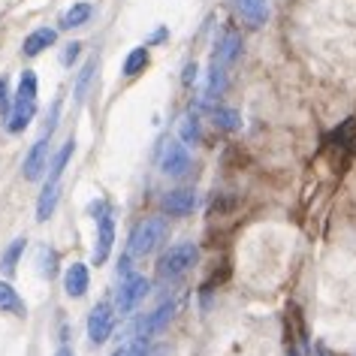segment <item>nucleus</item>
<instances>
[{"mask_svg": "<svg viewBox=\"0 0 356 356\" xmlns=\"http://www.w3.org/2000/svg\"><path fill=\"white\" fill-rule=\"evenodd\" d=\"M46 163H49V133H42V139L31 148L28 160H24V169H22L24 178H28V181H40V175H42V169H46Z\"/></svg>", "mask_w": 356, "mask_h": 356, "instance_id": "10", "label": "nucleus"}, {"mask_svg": "<svg viewBox=\"0 0 356 356\" xmlns=\"http://www.w3.org/2000/svg\"><path fill=\"white\" fill-rule=\"evenodd\" d=\"M163 211L166 215H172V218H184V215H191L193 209H197V193H193L191 188H172L163 197Z\"/></svg>", "mask_w": 356, "mask_h": 356, "instance_id": "7", "label": "nucleus"}, {"mask_svg": "<svg viewBox=\"0 0 356 356\" xmlns=\"http://www.w3.org/2000/svg\"><path fill=\"white\" fill-rule=\"evenodd\" d=\"M22 251H24V238H15V242L6 248L3 260H0V272H3V275H15V266H19V260H22Z\"/></svg>", "mask_w": 356, "mask_h": 356, "instance_id": "20", "label": "nucleus"}, {"mask_svg": "<svg viewBox=\"0 0 356 356\" xmlns=\"http://www.w3.org/2000/svg\"><path fill=\"white\" fill-rule=\"evenodd\" d=\"M42 260H46V278H51V263H55V254L49 248H42Z\"/></svg>", "mask_w": 356, "mask_h": 356, "instance_id": "29", "label": "nucleus"}, {"mask_svg": "<svg viewBox=\"0 0 356 356\" xmlns=\"http://www.w3.org/2000/svg\"><path fill=\"white\" fill-rule=\"evenodd\" d=\"M6 85H10V82H6V79H0V112L13 109V106H10V100H6Z\"/></svg>", "mask_w": 356, "mask_h": 356, "instance_id": "28", "label": "nucleus"}, {"mask_svg": "<svg viewBox=\"0 0 356 356\" xmlns=\"http://www.w3.org/2000/svg\"><path fill=\"white\" fill-rule=\"evenodd\" d=\"M51 42H55V31L51 28H40V31H33L28 40H24V55L28 58H37L40 51H46Z\"/></svg>", "mask_w": 356, "mask_h": 356, "instance_id": "16", "label": "nucleus"}, {"mask_svg": "<svg viewBox=\"0 0 356 356\" xmlns=\"http://www.w3.org/2000/svg\"><path fill=\"white\" fill-rule=\"evenodd\" d=\"M112 356H148V341L145 338H133V344L118 347Z\"/></svg>", "mask_w": 356, "mask_h": 356, "instance_id": "24", "label": "nucleus"}, {"mask_svg": "<svg viewBox=\"0 0 356 356\" xmlns=\"http://www.w3.org/2000/svg\"><path fill=\"white\" fill-rule=\"evenodd\" d=\"M163 40H166V28H160V31L151 33V42H163Z\"/></svg>", "mask_w": 356, "mask_h": 356, "instance_id": "30", "label": "nucleus"}, {"mask_svg": "<svg viewBox=\"0 0 356 356\" xmlns=\"http://www.w3.org/2000/svg\"><path fill=\"white\" fill-rule=\"evenodd\" d=\"M172 314H175V302H163L154 314L151 317H145L142 320V329H139V338H145L148 332H157V329H163L169 320H172Z\"/></svg>", "mask_w": 356, "mask_h": 356, "instance_id": "15", "label": "nucleus"}, {"mask_svg": "<svg viewBox=\"0 0 356 356\" xmlns=\"http://www.w3.org/2000/svg\"><path fill=\"white\" fill-rule=\"evenodd\" d=\"M211 124H215V127H220V130H238L242 127V118H238V112L236 109H229V106H215V109H211Z\"/></svg>", "mask_w": 356, "mask_h": 356, "instance_id": "17", "label": "nucleus"}, {"mask_svg": "<svg viewBox=\"0 0 356 356\" xmlns=\"http://www.w3.org/2000/svg\"><path fill=\"white\" fill-rule=\"evenodd\" d=\"M94 60L88 64V70H82V76H79V85H76V97H85V88H88V82H91V76H94Z\"/></svg>", "mask_w": 356, "mask_h": 356, "instance_id": "25", "label": "nucleus"}, {"mask_svg": "<svg viewBox=\"0 0 356 356\" xmlns=\"http://www.w3.org/2000/svg\"><path fill=\"white\" fill-rule=\"evenodd\" d=\"M73 151H76V142L70 139V142H64V148H60L58 154L51 157L46 184H42V193H40V202H37V220H49L51 215H55V206H58V197H60L58 184H60V175H64L70 157H73Z\"/></svg>", "mask_w": 356, "mask_h": 356, "instance_id": "1", "label": "nucleus"}, {"mask_svg": "<svg viewBox=\"0 0 356 356\" xmlns=\"http://www.w3.org/2000/svg\"><path fill=\"white\" fill-rule=\"evenodd\" d=\"M197 136H200L197 118H193V115H184L181 124H178V142H197Z\"/></svg>", "mask_w": 356, "mask_h": 356, "instance_id": "22", "label": "nucleus"}, {"mask_svg": "<svg viewBox=\"0 0 356 356\" xmlns=\"http://www.w3.org/2000/svg\"><path fill=\"white\" fill-rule=\"evenodd\" d=\"M145 64H148V51L145 49H133L127 55V60H124V76H136Z\"/></svg>", "mask_w": 356, "mask_h": 356, "instance_id": "21", "label": "nucleus"}, {"mask_svg": "<svg viewBox=\"0 0 356 356\" xmlns=\"http://www.w3.org/2000/svg\"><path fill=\"white\" fill-rule=\"evenodd\" d=\"M197 260H200V248L193 242L172 245L163 254V260H160V272H163L166 278H181L184 272H191L193 266H197Z\"/></svg>", "mask_w": 356, "mask_h": 356, "instance_id": "3", "label": "nucleus"}, {"mask_svg": "<svg viewBox=\"0 0 356 356\" xmlns=\"http://www.w3.org/2000/svg\"><path fill=\"white\" fill-rule=\"evenodd\" d=\"M238 51H242V37H238L236 31L220 33V40L215 46V55H211V64H220V67L233 64V60L238 58Z\"/></svg>", "mask_w": 356, "mask_h": 356, "instance_id": "11", "label": "nucleus"}, {"mask_svg": "<svg viewBox=\"0 0 356 356\" xmlns=\"http://www.w3.org/2000/svg\"><path fill=\"white\" fill-rule=\"evenodd\" d=\"M236 10L248 28H263L269 19V0H236Z\"/></svg>", "mask_w": 356, "mask_h": 356, "instance_id": "12", "label": "nucleus"}, {"mask_svg": "<svg viewBox=\"0 0 356 356\" xmlns=\"http://www.w3.org/2000/svg\"><path fill=\"white\" fill-rule=\"evenodd\" d=\"M88 19H91V3H76L60 15V31H73L79 24H85Z\"/></svg>", "mask_w": 356, "mask_h": 356, "instance_id": "18", "label": "nucleus"}, {"mask_svg": "<svg viewBox=\"0 0 356 356\" xmlns=\"http://www.w3.org/2000/svg\"><path fill=\"white\" fill-rule=\"evenodd\" d=\"M163 236H166V220L163 218H145V220H139L136 229L130 233L127 257H148L160 242H163Z\"/></svg>", "mask_w": 356, "mask_h": 356, "instance_id": "2", "label": "nucleus"}, {"mask_svg": "<svg viewBox=\"0 0 356 356\" xmlns=\"http://www.w3.org/2000/svg\"><path fill=\"white\" fill-rule=\"evenodd\" d=\"M145 293H148V281L142 278V275H136V272L124 275V281L118 287V311L121 314H130V311L145 299Z\"/></svg>", "mask_w": 356, "mask_h": 356, "instance_id": "6", "label": "nucleus"}, {"mask_svg": "<svg viewBox=\"0 0 356 356\" xmlns=\"http://www.w3.org/2000/svg\"><path fill=\"white\" fill-rule=\"evenodd\" d=\"M227 88V67L211 64L209 67V79H206V91H202V103H215Z\"/></svg>", "mask_w": 356, "mask_h": 356, "instance_id": "14", "label": "nucleus"}, {"mask_svg": "<svg viewBox=\"0 0 356 356\" xmlns=\"http://www.w3.org/2000/svg\"><path fill=\"white\" fill-rule=\"evenodd\" d=\"M193 76H197V64H193V60H191V64L188 67H184V73H181V85H193Z\"/></svg>", "mask_w": 356, "mask_h": 356, "instance_id": "27", "label": "nucleus"}, {"mask_svg": "<svg viewBox=\"0 0 356 356\" xmlns=\"http://www.w3.org/2000/svg\"><path fill=\"white\" fill-rule=\"evenodd\" d=\"M33 115H37V97H19V94H15L10 118H6V130H10V133H22L31 124Z\"/></svg>", "mask_w": 356, "mask_h": 356, "instance_id": "8", "label": "nucleus"}, {"mask_svg": "<svg viewBox=\"0 0 356 356\" xmlns=\"http://www.w3.org/2000/svg\"><path fill=\"white\" fill-rule=\"evenodd\" d=\"M160 169L166 175H184L191 169V154L181 142H169L163 148V157H160Z\"/></svg>", "mask_w": 356, "mask_h": 356, "instance_id": "9", "label": "nucleus"}, {"mask_svg": "<svg viewBox=\"0 0 356 356\" xmlns=\"http://www.w3.org/2000/svg\"><path fill=\"white\" fill-rule=\"evenodd\" d=\"M88 284H91V272H88L85 263H73V266H70V269L64 272V287H67V293H70L73 299L85 296V293H88Z\"/></svg>", "mask_w": 356, "mask_h": 356, "instance_id": "13", "label": "nucleus"}, {"mask_svg": "<svg viewBox=\"0 0 356 356\" xmlns=\"http://www.w3.org/2000/svg\"><path fill=\"white\" fill-rule=\"evenodd\" d=\"M0 311H6V314H19V317H24L22 296H19V293H15L6 281H0Z\"/></svg>", "mask_w": 356, "mask_h": 356, "instance_id": "19", "label": "nucleus"}, {"mask_svg": "<svg viewBox=\"0 0 356 356\" xmlns=\"http://www.w3.org/2000/svg\"><path fill=\"white\" fill-rule=\"evenodd\" d=\"M79 49H82V46H79V42H70V46H67V51H64V64H67V67H73V64H76Z\"/></svg>", "mask_w": 356, "mask_h": 356, "instance_id": "26", "label": "nucleus"}, {"mask_svg": "<svg viewBox=\"0 0 356 356\" xmlns=\"http://www.w3.org/2000/svg\"><path fill=\"white\" fill-rule=\"evenodd\" d=\"M88 338H91L94 344H106L109 341V335L115 332V308L100 302V305L91 308V314H88Z\"/></svg>", "mask_w": 356, "mask_h": 356, "instance_id": "5", "label": "nucleus"}, {"mask_svg": "<svg viewBox=\"0 0 356 356\" xmlns=\"http://www.w3.org/2000/svg\"><path fill=\"white\" fill-rule=\"evenodd\" d=\"M91 215L97 218V254H94V263H106V257L112 254V242H115V220H112V211H109L106 202H94Z\"/></svg>", "mask_w": 356, "mask_h": 356, "instance_id": "4", "label": "nucleus"}, {"mask_svg": "<svg viewBox=\"0 0 356 356\" xmlns=\"http://www.w3.org/2000/svg\"><path fill=\"white\" fill-rule=\"evenodd\" d=\"M37 73L33 70H24L19 79V97H37Z\"/></svg>", "mask_w": 356, "mask_h": 356, "instance_id": "23", "label": "nucleus"}, {"mask_svg": "<svg viewBox=\"0 0 356 356\" xmlns=\"http://www.w3.org/2000/svg\"><path fill=\"white\" fill-rule=\"evenodd\" d=\"M55 356H73V353H70V350H67V347H60V350H58Z\"/></svg>", "mask_w": 356, "mask_h": 356, "instance_id": "31", "label": "nucleus"}]
</instances>
